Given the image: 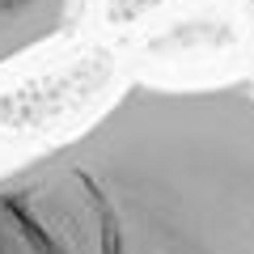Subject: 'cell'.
Masks as SVG:
<instances>
[{
    "label": "cell",
    "mask_w": 254,
    "mask_h": 254,
    "mask_svg": "<svg viewBox=\"0 0 254 254\" xmlns=\"http://www.w3.org/2000/svg\"><path fill=\"white\" fill-rule=\"evenodd\" d=\"M0 254H4V195H0Z\"/></svg>",
    "instance_id": "3"
},
{
    "label": "cell",
    "mask_w": 254,
    "mask_h": 254,
    "mask_svg": "<svg viewBox=\"0 0 254 254\" xmlns=\"http://www.w3.org/2000/svg\"><path fill=\"white\" fill-rule=\"evenodd\" d=\"M0 195L4 254H254V89L131 85Z\"/></svg>",
    "instance_id": "1"
},
{
    "label": "cell",
    "mask_w": 254,
    "mask_h": 254,
    "mask_svg": "<svg viewBox=\"0 0 254 254\" xmlns=\"http://www.w3.org/2000/svg\"><path fill=\"white\" fill-rule=\"evenodd\" d=\"M76 13V0H0V68L55 38Z\"/></svg>",
    "instance_id": "2"
}]
</instances>
